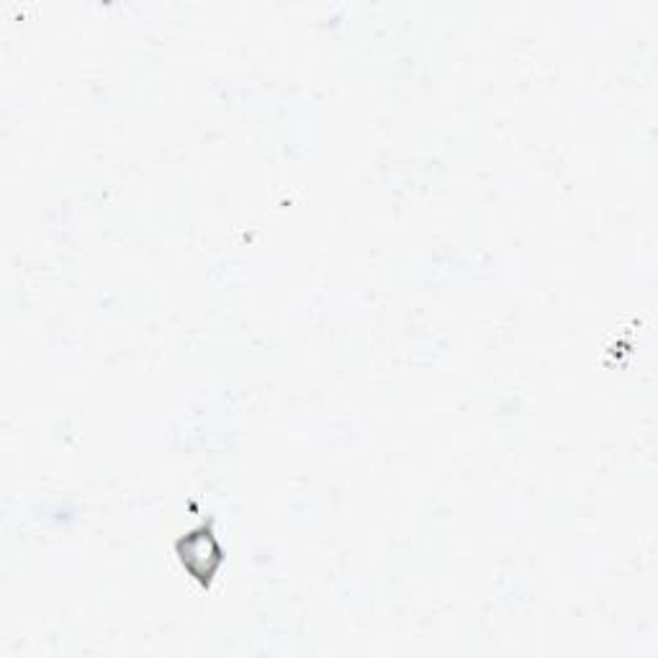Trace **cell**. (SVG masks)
<instances>
[{"label": "cell", "mask_w": 658, "mask_h": 658, "mask_svg": "<svg viewBox=\"0 0 658 658\" xmlns=\"http://www.w3.org/2000/svg\"><path fill=\"white\" fill-rule=\"evenodd\" d=\"M219 548H216L214 538L209 533H191L186 538V553H183V563L196 576L206 579L219 563Z\"/></svg>", "instance_id": "6da1fadb"}]
</instances>
